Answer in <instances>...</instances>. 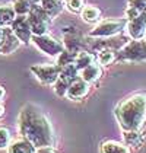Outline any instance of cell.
<instances>
[{
    "instance_id": "f546056e",
    "label": "cell",
    "mask_w": 146,
    "mask_h": 153,
    "mask_svg": "<svg viewBox=\"0 0 146 153\" xmlns=\"http://www.w3.org/2000/svg\"><path fill=\"white\" fill-rule=\"evenodd\" d=\"M4 95H6V91H4V88H3V86H0V101H3Z\"/></svg>"
},
{
    "instance_id": "5bb4252c",
    "label": "cell",
    "mask_w": 146,
    "mask_h": 153,
    "mask_svg": "<svg viewBox=\"0 0 146 153\" xmlns=\"http://www.w3.org/2000/svg\"><path fill=\"white\" fill-rule=\"evenodd\" d=\"M35 152L36 147L31 141L24 139V137L10 141V144L7 146V153H35Z\"/></svg>"
},
{
    "instance_id": "83f0119b",
    "label": "cell",
    "mask_w": 146,
    "mask_h": 153,
    "mask_svg": "<svg viewBox=\"0 0 146 153\" xmlns=\"http://www.w3.org/2000/svg\"><path fill=\"white\" fill-rule=\"evenodd\" d=\"M35 153H57L54 147H38Z\"/></svg>"
},
{
    "instance_id": "cb8c5ba5",
    "label": "cell",
    "mask_w": 146,
    "mask_h": 153,
    "mask_svg": "<svg viewBox=\"0 0 146 153\" xmlns=\"http://www.w3.org/2000/svg\"><path fill=\"white\" fill-rule=\"evenodd\" d=\"M12 6L18 16H28V13L32 9V3L29 0H13Z\"/></svg>"
},
{
    "instance_id": "d4e9b609",
    "label": "cell",
    "mask_w": 146,
    "mask_h": 153,
    "mask_svg": "<svg viewBox=\"0 0 146 153\" xmlns=\"http://www.w3.org/2000/svg\"><path fill=\"white\" fill-rule=\"evenodd\" d=\"M64 6L69 12L72 13H80L85 7V0H66Z\"/></svg>"
},
{
    "instance_id": "603a6c76",
    "label": "cell",
    "mask_w": 146,
    "mask_h": 153,
    "mask_svg": "<svg viewBox=\"0 0 146 153\" xmlns=\"http://www.w3.org/2000/svg\"><path fill=\"white\" fill-rule=\"evenodd\" d=\"M76 56L77 53H73V51H69V50H63L60 54L56 57V64L59 67H64V66H69V64H74V60H76Z\"/></svg>"
},
{
    "instance_id": "3957f363",
    "label": "cell",
    "mask_w": 146,
    "mask_h": 153,
    "mask_svg": "<svg viewBox=\"0 0 146 153\" xmlns=\"http://www.w3.org/2000/svg\"><path fill=\"white\" fill-rule=\"evenodd\" d=\"M115 61L142 63L146 61V39H132L123 48L115 51Z\"/></svg>"
},
{
    "instance_id": "6da1fadb",
    "label": "cell",
    "mask_w": 146,
    "mask_h": 153,
    "mask_svg": "<svg viewBox=\"0 0 146 153\" xmlns=\"http://www.w3.org/2000/svg\"><path fill=\"white\" fill-rule=\"evenodd\" d=\"M18 131L21 137L38 147H54L56 134L47 115L34 104H26L18 115Z\"/></svg>"
},
{
    "instance_id": "8992f818",
    "label": "cell",
    "mask_w": 146,
    "mask_h": 153,
    "mask_svg": "<svg viewBox=\"0 0 146 153\" xmlns=\"http://www.w3.org/2000/svg\"><path fill=\"white\" fill-rule=\"evenodd\" d=\"M77 77H79V70L76 69L74 64H69V66L61 67L59 79L53 85L54 94L57 95L59 98H66L67 91H69V86H70L72 82H74Z\"/></svg>"
},
{
    "instance_id": "f1b7e54d",
    "label": "cell",
    "mask_w": 146,
    "mask_h": 153,
    "mask_svg": "<svg viewBox=\"0 0 146 153\" xmlns=\"http://www.w3.org/2000/svg\"><path fill=\"white\" fill-rule=\"evenodd\" d=\"M4 114H6V109H4V105H3V102L0 101V118L4 117Z\"/></svg>"
},
{
    "instance_id": "e0dca14e",
    "label": "cell",
    "mask_w": 146,
    "mask_h": 153,
    "mask_svg": "<svg viewBox=\"0 0 146 153\" xmlns=\"http://www.w3.org/2000/svg\"><path fill=\"white\" fill-rule=\"evenodd\" d=\"M80 18L86 24H98L101 21V10L94 4H85L80 12Z\"/></svg>"
},
{
    "instance_id": "30bf717a",
    "label": "cell",
    "mask_w": 146,
    "mask_h": 153,
    "mask_svg": "<svg viewBox=\"0 0 146 153\" xmlns=\"http://www.w3.org/2000/svg\"><path fill=\"white\" fill-rule=\"evenodd\" d=\"M126 31H127V35L130 36V39H142L145 36L146 31V12H142L134 19L127 21Z\"/></svg>"
},
{
    "instance_id": "7a4b0ae2",
    "label": "cell",
    "mask_w": 146,
    "mask_h": 153,
    "mask_svg": "<svg viewBox=\"0 0 146 153\" xmlns=\"http://www.w3.org/2000/svg\"><path fill=\"white\" fill-rule=\"evenodd\" d=\"M114 114L123 131L140 130L146 121V94L139 92L126 98L117 105Z\"/></svg>"
},
{
    "instance_id": "2e32d148",
    "label": "cell",
    "mask_w": 146,
    "mask_h": 153,
    "mask_svg": "<svg viewBox=\"0 0 146 153\" xmlns=\"http://www.w3.org/2000/svg\"><path fill=\"white\" fill-rule=\"evenodd\" d=\"M38 4L47 12V15H48L51 19L57 18L61 13L63 7H64V4H63L61 0H39Z\"/></svg>"
},
{
    "instance_id": "9c48e42d",
    "label": "cell",
    "mask_w": 146,
    "mask_h": 153,
    "mask_svg": "<svg viewBox=\"0 0 146 153\" xmlns=\"http://www.w3.org/2000/svg\"><path fill=\"white\" fill-rule=\"evenodd\" d=\"M10 29L13 31V34L19 38L21 44L24 45H29L31 39H32V31L28 22V16H18L13 19V22L10 24Z\"/></svg>"
},
{
    "instance_id": "4316f807",
    "label": "cell",
    "mask_w": 146,
    "mask_h": 153,
    "mask_svg": "<svg viewBox=\"0 0 146 153\" xmlns=\"http://www.w3.org/2000/svg\"><path fill=\"white\" fill-rule=\"evenodd\" d=\"M127 7L134 9V10H137L139 13H142L146 10V0H129Z\"/></svg>"
},
{
    "instance_id": "4fadbf2b",
    "label": "cell",
    "mask_w": 146,
    "mask_h": 153,
    "mask_svg": "<svg viewBox=\"0 0 146 153\" xmlns=\"http://www.w3.org/2000/svg\"><path fill=\"white\" fill-rule=\"evenodd\" d=\"M101 76H102V66H101L98 61L92 63V64H89V66L85 67L83 70L79 71V77L83 79V80L88 82L89 85L95 83Z\"/></svg>"
},
{
    "instance_id": "8fae6325",
    "label": "cell",
    "mask_w": 146,
    "mask_h": 153,
    "mask_svg": "<svg viewBox=\"0 0 146 153\" xmlns=\"http://www.w3.org/2000/svg\"><path fill=\"white\" fill-rule=\"evenodd\" d=\"M19 45H21V41L13 34L10 26L3 28V39L0 42V54H3V56L12 54L19 48Z\"/></svg>"
},
{
    "instance_id": "44dd1931",
    "label": "cell",
    "mask_w": 146,
    "mask_h": 153,
    "mask_svg": "<svg viewBox=\"0 0 146 153\" xmlns=\"http://www.w3.org/2000/svg\"><path fill=\"white\" fill-rule=\"evenodd\" d=\"M124 143L132 147H140L143 143V136L140 134V130H130V131H123Z\"/></svg>"
},
{
    "instance_id": "5b68a950",
    "label": "cell",
    "mask_w": 146,
    "mask_h": 153,
    "mask_svg": "<svg viewBox=\"0 0 146 153\" xmlns=\"http://www.w3.org/2000/svg\"><path fill=\"white\" fill-rule=\"evenodd\" d=\"M50 21H51V18L38 3L32 4L31 12L28 13V22H29L31 31H32L34 35H44V34H47L48 32Z\"/></svg>"
},
{
    "instance_id": "ba28073f",
    "label": "cell",
    "mask_w": 146,
    "mask_h": 153,
    "mask_svg": "<svg viewBox=\"0 0 146 153\" xmlns=\"http://www.w3.org/2000/svg\"><path fill=\"white\" fill-rule=\"evenodd\" d=\"M29 70L36 77L38 82H41L45 86H53L59 79L61 69L57 64H34L29 67Z\"/></svg>"
},
{
    "instance_id": "7c38bea8",
    "label": "cell",
    "mask_w": 146,
    "mask_h": 153,
    "mask_svg": "<svg viewBox=\"0 0 146 153\" xmlns=\"http://www.w3.org/2000/svg\"><path fill=\"white\" fill-rule=\"evenodd\" d=\"M91 91V85L88 82H85L83 79L77 77L74 82H72V85L69 86V91L66 98L72 99V101H79V99H83L86 95L89 94Z\"/></svg>"
},
{
    "instance_id": "7402d4cb",
    "label": "cell",
    "mask_w": 146,
    "mask_h": 153,
    "mask_svg": "<svg viewBox=\"0 0 146 153\" xmlns=\"http://www.w3.org/2000/svg\"><path fill=\"white\" fill-rule=\"evenodd\" d=\"M97 61L102 67L112 64L115 61V51L111 50V48H102V50H99L98 51V56H97Z\"/></svg>"
},
{
    "instance_id": "ffe728a7",
    "label": "cell",
    "mask_w": 146,
    "mask_h": 153,
    "mask_svg": "<svg viewBox=\"0 0 146 153\" xmlns=\"http://www.w3.org/2000/svg\"><path fill=\"white\" fill-rule=\"evenodd\" d=\"M63 44H64V48L69 50V51H73V53H79L82 51V39L77 34H66L64 38H63Z\"/></svg>"
},
{
    "instance_id": "ac0fdd59",
    "label": "cell",
    "mask_w": 146,
    "mask_h": 153,
    "mask_svg": "<svg viewBox=\"0 0 146 153\" xmlns=\"http://www.w3.org/2000/svg\"><path fill=\"white\" fill-rule=\"evenodd\" d=\"M95 61H97V56H95V54H92V53H89V51L82 50V51H79V53H77V56H76L74 66H76V69H77V70L80 71V70H83L85 67H88L89 64L95 63Z\"/></svg>"
},
{
    "instance_id": "d6986e66",
    "label": "cell",
    "mask_w": 146,
    "mask_h": 153,
    "mask_svg": "<svg viewBox=\"0 0 146 153\" xmlns=\"http://www.w3.org/2000/svg\"><path fill=\"white\" fill-rule=\"evenodd\" d=\"M15 18L16 13L13 10L12 4H0V28L10 26Z\"/></svg>"
},
{
    "instance_id": "836d02e7",
    "label": "cell",
    "mask_w": 146,
    "mask_h": 153,
    "mask_svg": "<svg viewBox=\"0 0 146 153\" xmlns=\"http://www.w3.org/2000/svg\"><path fill=\"white\" fill-rule=\"evenodd\" d=\"M145 12H146V10H145Z\"/></svg>"
},
{
    "instance_id": "9a60e30c",
    "label": "cell",
    "mask_w": 146,
    "mask_h": 153,
    "mask_svg": "<svg viewBox=\"0 0 146 153\" xmlns=\"http://www.w3.org/2000/svg\"><path fill=\"white\" fill-rule=\"evenodd\" d=\"M99 153H130V149L126 143L115 140L102 141L99 146Z\"/></svg>"
},
{
    "instance_id": "1f68e13d",
    "label": "cell",
    "mask_w": 146,
    "mask_h": 153,
    "mask_svg": "<svg viewBox=\"0 0 146 153\" xmlns=\"http://www.w3.org/2000/svg\"><path fill=\"white\" fill-rule=\"evenodd\" d=\"M29 1H31L32 4H36V3H39V0H29Z\"/></svg>"
},
{
    "instance_id": "52a82bcc",
    "label": "cell",
    "mask_w": 146,
    "mask_h": 153,
    "mask_svg": "<svg viewBox=\"0 0 146 153\" xmlns=\"http://www.w3.org/2000/svg\"><path fill=\"white\" fill-rule=\"evenodd\" d=\"M31 42L35 45L41 53L47 54L50 57H57L61 51L64 50V44L56 39L54 36L48 35V34H44V35H32Z\"/></svg>"
},
{
    "instance_id": "277c9868",
    "label": "cell",
    "mask_w": 146,
    "mask_h": 153,
    "mask_svg": "<svg viewBox=\"0 0 146 153\" xmlns=\"http://www.w3.org/2000/svg\"><path fill=\"white\" fill-rule=\"evenodd\" d=\"M127 26V19H105V21H99L88 35L91 38H112V36L121 34L123 31H126Z\"/></svg>"
},
{
    "instance_id": "4dcf8cb0",
    "label": "cell",
    "mask_w": 146,
    "mask_h": 153,
    "mask_svg": "<svg viewBox=\"0 0 146 153\" xmlns=\"http://www.w3.org/2000/svg\"><path fill=\"white\" fill-rule=\"evenodd\" d=\"M1 39H3V28H0V42H1Z\"/></svg>"
},
{
    "instance_id": "484cf974",
    "label": "cell",
    "mask_w": 146,
    "mask_h": 153,
    "mask_svg": "<svg viewBox=\"0 0 146 153\" xmlns=\"http://www.w3.org/2000/svg\"><path fill=\"white\" fill-rule=\"evenodd\" d=\"M10 141H12V136H10L9 128L0 126V150L7 149V146L10 144Z\"/></svg>"
},
{
    "instance_id": "d6a6232c",
    "label": "cell",
    "mask_w": 146,
    "mask_h": 153,
    "mask_svg": "<svg viewBox=\"0 0 146 153\" xmlns=\"http://www.w3.org/2000/svg\"><path fill=\"white\" fill-rule=\"evenodd\" d=\"M143 38H145V39H146V31H145V36H143Z\"/></svg>"
}]
</instances>
